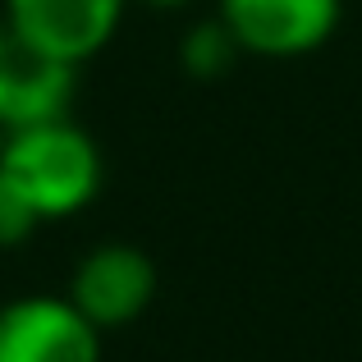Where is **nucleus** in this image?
Returning a JSON list of instances; mask_svg holds the SVG:
<instances>
[{
  "mask_svg": "<svg viewBox=\"0 0 362 362\" xmlns=\"http://www.w3.org/2000/svg\"><path fill=\"white\" fill-rule=\"evenodd\" d=\"M0 179L37 211V221H69L101 193V147L83 124L55 119L5 133Z\"/></svg>",
  "mask_w": 362,
  "mask_h": 362,
  "instance_id": "obj_1",
  "label": "nucleus"
},
{
  "mask_svg": "<svg viewBox=\"0 0 362 362\" xmlns=\"http://www.w3.org/2000/svg\"><path fill=\"white\" fill-rule=\"evenodd\" d=\"M156 289H160L156 262L138 243L110 239L78 257L64 293L101 335H110V330H129L156 303Z\"/></svg>",
  "mask_w": 362,
  "mask_h": 362,
  "instance_id": "obj_2",
  "label": "nucleus"
},
{
  "mask_svg": "<svg viewBox=\"0 0 362 362\" xmlns=\"http://www.w3.org/2000/svg\"><path fill=\"white\" fill-rule=\"evenodd\" d=\"M101 339L69 293H23L0 308V362H101Z\"/></svg>",
  "mask_w": 362,
  "mask_h": 362,
  "instance_id": "obj_3",
  "label": "nucleus"
},
{
  "mask_svg": "<svg viewBox=\"0 0 362 362\" xmlns=\"http://www.w3.org/2000/svg\"><path fill=\"white\" fill-rule=\"evenodd\" d=\"M344 0H221L216 18L234 33L243 55L293 60L326 46L339 28Z\"/></svg>",
  "mask_w": 362,
  "mask_h": 362,
  "instance_id": "obj_4",
  "label": "nucleus"
},
{
  "mask_svg": "<svg viewBox=\"0 0 362 362\" xmlns=\"http://www.w3.org/2000/svg\"><path fill=\"white\" fill-rule=\"evenodd\" d=\"M129 0H5V28L14 42L88 64L110 46Z\"/></svg>",
  "mask_w": 362,
  "mask_h": 362,
  "instance_id": "obj_5",
  "label": "nucleus"
},
{
  "mask_svg": "<svg viewBox=\"0 0 362 362\" xmlns=\"http://www.w3.org/2000/svg\"><path fill=\"white\" fill-rule=\"evenodd\" d=\"M74 97H78V64L9 37L0 55V129L14 133L33 124L74 119Z\"/></svg>",
  "mask_w": 362,
  "mask_h": 362,
  "instance_id": "obj_6",
  "label": "nucleus"
},
{
  "mask_svg": "<svg viewBox=\"0 0 362 362\" xmlns=\"http://www.w3.org/2000/svg\"><path fill=\"white\" fill-rule=\"evenodd\" d=\"M243 46L234 42V33L221 23V18H202V23H193L184 37H179V64H184L188 78H225V74L239 64Z\"/></svg>",
  "mask_w": 362,
  "mask_h": 362,
  "instance_id": "obj_7",
  "label": "nucleus"
},
{
  "mask_svg": "<svg viewBox=\"0 0 362 362\" xmlns=\"http://www.w3.org/2000/svg\"><path fill=\"white\" fill-rule=\"evenodd\" d=\"M37 225H42V221H37V211L5 184V179H0V252L23 247L37 234Z\"/></svg>",
  "mask_w": 362,
  "mask_h": 362,
  "instance_id": "obj_8",
  "label": "nucleus"
},
{
  "mask_svg": "<svg viewBox=\"0 0 362 362\" xmlns=\"http://www.w3.org/2000/svg\"><path fill=\"white\" fill-rule=\"evenodd\" d=\"M129 5H151V9H184L193 0H129Z\"/></svg>",
  "mask_w": 362,
  "mask_h": 362,
  "instance_id": "obj_9",
  "label": "nucleus"
},
{
  "mask_svg": "<svg viewBox=\"0 0 362 362\" xmlns=\"http://www.w3.org/2000/svg\"><path fill=\"white\" fill-rule=\"evenodd\" d=\"M5 46H9V28H5V18H0V55H5Z\"/></svg>",
  "mask_w": 362,
  "mask_h": 362,
  "instance_id": "obj_10",
  "label": "nucleus"
},
{
  "mask_svg": "<svg viewBox=\"0 0 362 362\" xmlns=\"http://www.w3.org/2000/svg\"><path fill=\"white\" fill-rule=\"evenodd\" d=\"M0 147H5V129H0Z\"/></svg>",
  "mask_w": 362,
  "mask_h": 362,
  "instance_id": "obj_11",
  "label": "nucleus"
}]
</instances>
